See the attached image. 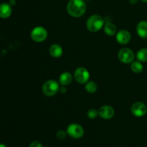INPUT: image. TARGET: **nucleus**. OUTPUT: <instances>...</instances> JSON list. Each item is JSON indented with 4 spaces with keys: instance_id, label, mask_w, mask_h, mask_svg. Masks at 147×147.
<instances>
[{
    "instance_id": "24",
    "label": "nucleus",
    "mask_w": 147,
    "mask_h": 147,
    "mask_svg": "<svg viewBox=\"0 0 147 147\" xmlns=\"http://www.w3.org/2000/svg\"><path fill=\"white\" fill-rule=\"evenodd\" d=\"M138 1V0H129V2L131 4H135Z\"/></svg>"
},
{
    "instance_id": "9",
    "label": "nucleus",
    "mask_w": 147,
    "mask_h": 147,
    "mask_svg": "<svg viewBox=\"0 0 147 147\" xmlns=\"http://www.w3.org/2000/svg\"><path fill=\"white\" fill-rule=\"evenodd\" d=\"M115 114V111L111 106H103L100 108L98 111V115L103 119H111Z\"/></svg>"
},
{
    "instance_id": "18",
    "label": "nucleus",
    "mask_w": 147,
    "mask_h": 147,
    "mask_svg": "<svg viewBox=\"0 0 147 147\" xmlns=\"http://www.w3.org/2000/svg\"><path fill=\"white\" fill-rule=\"evenodd\" d=\"M85 88H86V90H87L88 93H95L98 89L97 84H96L94 81L87 82L86 84V87Z\"/></svg>"
},
{
    "instance_id": "13",
    "label": "nucleus",
    "mask_w": 147,
    "mask_h": 147,
    "mask_svg": "<svg viewBox=\"0 0 147 147\" xmlns=\"http://www.w3.org/2000/svg\"><path fill=\"white\" fill-rule=\"evenodd\" d=\"M49 52L52 57H55V58H58L62 56L63 53V48L60 45L57 44H53L50 46V49H49Z\"/></svg>"
},
{
    "instance_id": "10",
    "label": "nucleus",
    "mask_w": 147,
    "mask_h": 147,
    "mask_svg": "<svg viewBox=\"0 0 147 147\" xmlns=\"http://www.w3.org/2000/svg\"><path fill=\"white\" fill-rule=\"evenodd\" d=\"M131 38V36L130 32L126 30H120L116 34V40L121 45L127 44L130 42Z\"/></svg>"
},
{
    "instance_id": "5",
    "label": "nucleus",
    "mask_w": 147,
    "mask_h": 147,
    "mask_svg": "<svg viewBox=\"0 0 147 147\" xmlns=\"http://www.w3.org/2000/svg\"><path fill=\"white\" fill-rule=\"evenodd\" d=\"M47 37V31L43 27H36L32 30L31 37L34 41L41 42L46 40Z\"/></svg>"
},
{
    "instance_id": "20",
    "label": "nucleus",
    "mask_w": 147,
    "mask_h": 147,
    "mask_svg": "<svg viewBox=\"0 0 147 147\" xmlns=\"http://www.w3.org/2000/svg\"><path fill=\"white\" fill-rule=\"evenodd\" d=\"M66 134H67V132H65L63 130H60L57 132V134H56V136H57V139H60V140H63V139H65Z\"/></svg>"
},
{
    "instance_id": "26",
    "label": "nucleus",
    "mask_w": 147,
    "mask_h": 147,
    "mask_svg": "<svg viewBox=\"0 0 147 147\" xmlns=\"http://www.w3.org/2000/svg\"><path fill=\"white\" fill-rule=\"evenodd\" d=\"M141 1H144V2H147V0H141Z\"/></svg>"
},
{
    "instance_id": "17",
    "label": "nucleus",
    "mask_w": 147,
    "mask_h": 147,
    "mask_svg": "<svg viewBox=\"0 0 147 147\" xmlns=\"http://www.w3.org/2000/svg\"><path fill=\"white\" fill-rule=\"evenodd\" d=\"M136 57L140 62L147 61V48H142L138 51L136 54Z\"/></svg>"
},
{
    "instance_id": "11",
    "label": "nucleus",
    "mask_w": 147,
    "mask_h": 147,
    "mask_svg": "<svg viewBox=\"0 0 147 147\" xmlns=\"http://www.w3.org/2000/svg\"><path fill=\"white\" fill-rule=\"evenodd\" d=\"M11 12H12V8L9 3H2L0 4V18H8L11 16Z\"/></svg>"
},
{
    "instance_id": "16",
    "label": "nucleus",
    "mask_w": 147,
    "mask_h": 147,
    "mask_svg": "<svg viewBox=\"0 0 147 147\" xmlns=\"http://www.w3.org/2000/svg\"><path fill=\"white\" fill-rule=\"evenodd\" d=\"M143 65L140 61H134L131 63V69L135 73H140L143 70Z\"/></svg>"
},
{
    "instance_id": "23",
    "label": "nucleus",
    "mask_w": 147,
    "mask_h": 147,
    "mask_svg": "<svg viewBox=\"0 0 147 147\" xmlns=\"http://www.w3.org/2000/svg\"><path fill=\"white\" fill-rule=\"evenodd\" d=\"M9 4L10 5H14L16 4V0H9Z\"/></svg>"
},
{
    "instance_id": "2",
    "label": "nucleus",
    "mask_w": 147,
    "mask_h": 147,
    "mask_svg": "<svg viewBox=\"0 0 147 147\" xmlns=\"http://www.w3.org/2000/svg\"><path fill=\"white\" fill-rule=\"evenodd\" d=\"M104 24V20L98 14H93L87 20L86 27L91 32H96L103 27Z\"/></svg>"
},
{
    "instance_id": "7",
    "label": "nucleus",
    "mask_w": 147,
    "mask_h": 147,
    "mask_svg": "<svg viewBox=\"0 0 147 147\" xmlns=\"http://www.w3.org/2000/svg\"><path fill=\"white\" fill-rule=\"evenodd\" d=\"M74 77L76 81L80 84H84L87 83L90 78L88 70L83 67H78L74 73Z\"/></svg>"
},
{
    "instance_id": "4",
    "label": "nucleus",
    "mask_w": 147,
    "mask_h": 147,
    "mask_svg": "<svg viewBox=\"0 0 147 147\" xmlns=\"http://www.w3.org/2000/svg\"><path fill=\"white\" fill-rule=\"evenodd\" d=\"M67 134L73 139H80L84 134V129L78 123H71L67 126Z\"/></svg>"
},
{
    "instance_id": "15",
    "label": "nucleus",
    "mask_w": 147,
    "mask_h": 147,
    "mask_svg": "<svg viewBox=\"0 0 147 147\" xmlns=\"http://www.w3.org/2000/svg\"><path fill=\"white\" fill-rule=\"evenodd\" d=\"M104 32L107 35L113 36L116 33V27L111 22H107L104 26Z\"/></svg>"
},
{
    "instance_id": "27",
    "label": "nucleus",
    "mask_w": 147,
    "mask_h": 147,
    "mask_svg": "<svg viewBox=\"0 0 147 147\" xmlns=\"http://www.w3.org/2000/svg\"><path fill=\"white\" fill-rule=\"evenodd\" d=\"M86 1H90V0H86Z\"/></svg>"
},
{
    "instance_id": "8",
    "label": "nucleus",
    "mask_w": 147,
    "mask_h": 147,
    "mask_svg": "<svg viewBox=\"0 0 147 147\" xmlns=\"http://www.w3.org/2000/svg\"><path fill=\"white\" fill-rule=\"evenodd\" d=\"M131 113L136 117L144 116L147 112V107L142 102H135L131 106Z\"/></svg>"
},
{
    "instance_id": "3",
    "label": "nucleus",
    "mask_w": 147,
    "mask_h": 147,
    "mask_svg": "<svg viewBox=\"0 0 147 147\" xmlns=\"http://www.w3.org/2000/svg\"><path fill=\"white\" fill-rule=\"evenodd\" d=\"M60 90L58 83L54 80H49L44 83L42 86V92L45 96H53Z\"/></svg>"
},
{
    "instance_id": "21",
    "label": "nucleus",
    "mask_w": 147,
    "mask_h": 147,
    "mask_svg": "<svg viewBox=\"0 0 147 147\" xmlns=\"http://www.w3.org/2000/svg\"><path fill=\"white\" fill-rule=\"evenodd\" d=\"M30 147H42V145L38 141H34L30 144Z\"/></svg>"
},
{
    "instance_id": "6",
    "label": "nucleus",
    "mask_w": 147,
    "mask_h": 147,
    "mask_svg": "<svg viewBox=\"0 0 147 147\" xmlns=\"http://www.w3.org/2000/svg\"><path fill=\"white\" fill-rule=\"evenodd\" d=\"M118 57H119V60L123 63L129 64V63H131L132 62H134L135 57L133 51L131 49L126 47V48L121 49L119 52Z\"/></svg>"
},
{
    "instance_id": "12",
    "label": "nucleus",
    "mask_w": 147,
    "mask_h": 147,
    "mask_svg": "<svg viewBox=\"0 0 147 147\" xmlns=\"http://www.w3.org/2000/svg\"><path fill=\"white\" fill-rule=\"evenodd\" d=\"M136 31L138 34L142 38L145 39L147 37V22L141 21L136 26Z\"/></svg>"
},
{
    "instance_id": "14",
    "label": "nucleus",
    "mask_w": 147,
    "mask_h": 147,
    "mask_svg": "<svg viewBox=\"0 0 147 147\" xmlns=\"http://www.w3.org/2000/svg\"><path fill=\"white\" fill-rule=\"evenodd\" d=\"M73 81V76L69 72H65L60 75L59 78V82L62 86H68Z\"/></svg>"
},
{
    "instance_id": "1",
    "label": "nucleus",
    "mask_w": 147,
    "mask_h": 147,
    "mask_svg": "<svg viewBox=\"0 0 147 147\" xmlns=\"http://www.w3.org/2000/svg\"><path fill=\"white\" fill-rule=\"evenodd\" d=\"M67 11L73 17H80L86 11V4L84 0H70L67 3Z\"/></svg>"
},
{
    "instance_id": "22",
    "label": "nucleus",
    "mask_w": 147,
    "mask_h": 147,
    "mask_svg": "<svg viewBox=\"0 0 147 147\" xmlns=\"http://www.w3.org/2000/svg\"><path fill=\"white\" fill-rule=\"evenodd\" d=\"M66 90H67V89L65 88L64 86H63V87L60 88V90H60V92H61V93H65V92H66Z\"/></svg>"
},
{
    "instance_id": "19",
    "label": "nucleus",
    "mask_w": 147,
    "mask_h": 147,
    "mask_svg": "<svg viewBox=\"0 0 147 147\" xmlns=\"http://www.w3.org/2000/svg\"><path fill=\"white\" fill-rule=\"evenodd\" d=\"M98 115V111L96 109H90L88 112V116L89 119H95V118L97 117Z\"/></svg>"
},
{
    "instance_id": "25",
    "label": "nucleus",
    "mask_w": 147,
    "mask_h": 147,
    "mask_svg": "<svg viewBox=\"0 0 147 147\" xmlns=\"http://www.w3.org/2000/svg\"><path fill=\"white\" fill-rule=\"evenodd\" d=\"M0 147H7V146L4 144H0Z\"/></svg>"
}]
</instances>
